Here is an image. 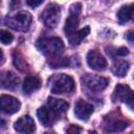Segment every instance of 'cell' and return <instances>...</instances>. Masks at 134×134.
<instances>
[{"label":"cell","mask_w":134,"mask_h":134,"mask_svg":"<svg viewBox=\"0 0 134 134\" xmlns=\"http://www.w3.org/2000/svg\"><path fill=\"white\" fill-rule=\"evenodd\" d=\"M38 48L49 58L60 57L64 51V43L58 37L42 38L38 41Z\"/></svg>","instance_id":"6da1fadb"},{"label":"cell","mask_w":134,"mask_h":134,"mask_svg":"<svg viewBox=\"0 0 134 134\" xmlns=\"http://www.w3.org/2000/svg\"><path fill=\"white\" fill-rule=\"evenodd\" d=\"M75 89L73 79L68 74H57L51 79V92L54 94L71 93Z\"/></svg>","instance_id":"7a4b0ae2"},{"label":"cell","mask_w":134,"mask_h":134,"mask_svg":"<svg viewBox=\"0 0 134 134\" xmlns=\"http://www.w3.org/2000/svg\"><path fill=\"white\" fill-rule=\"evenodd\" d=\"M5 24L18 31H26L31 24V16L26 12H21L13 17H6Z\"/></svg>","instance_id":"3957f363"},{"label":"cell","mask_w":134,"mask_h":134,"mask_svg":"<svg viewBox=\"0 0 134 134\" xmlns=\"http://www.w3.org/2000/svg\"><path fill=\"white\" fill-rule=\"evenodd\" d=\"M60 16H61L60 6L55 3H50L44 8L42 14L40 15V20L43 22V24L46 27L54 28L60 21Z\"/></svg>","instance_id":"277c9868"},{"label":"cell","mask_w":134,"mask_h":134,"mask_svg":"<svg viewBox=\"0 0 134 134\" xmlns=\"http://www.w3.org/2000/svg\"><path fill=\"white\" fill-rule=\"evenodd\" d=\"M112 100L113 103L121 100L125 104H127L132 111H134V91H132L128 85L118 84L114 89Z\"/></svg>","instance_id":"5b68a950"},{"label":"cell","mask_w":134,"mask_h":134,"mask_svg":"<svg viewBox=\"0 0 134 134\" xmlns=\"http://www.w3.org/2000/svg\"><path fill=\"white\" fill-rule=\"evenodd\" d=\"M82 83L84 86H86L88 89L92 91H102L108 86L109 80L99 75L87 73L82 76Z\"/></svg>","instance_id":"8992f818"},{"label":"cell","mask_w":134,"mask_h":134,"mask_svg":"<svg viewBox=\"0 0 134 134\" xmlns=\"http://www.w3.org/2000/svg\"><path fill=\"white\" fill-rule=\"evenodd\" d=\"M87 63L93 70L103 71L107 68L108 63L104 55L97 50H90L87 54Z\"/></svg>","instance_id":"52a82bcc"},{"label":"cell","mask_w":134,"mask_h":134,"mask_svg":"<svg viewBox=\"0 0 134 134\" xmlns=\"http://www.w3.org/2000/svg\"><path fill=\"white\" fill-rule=\"evenodd\" d=\"M0 106H1L2 112L6 114H14L20 110L21 104L16 97L12 95L3 94L0 97Z\"/></svg>","instance_id":"ba28073f"},{"label":"cell","mask_w":134,"mask_h":134,"mask_svg":"<svg viewBox=\"0 0 134 134\" xmlns=\"http://www.w3.org/2000/svg\"><path fill=\"white\" fill-rule=\"evenodd\" d=\"M94 111V108L91 104L83 100V99H79L76 103H75V106H74V114L75 116L81 119V120H88L89 117L91 116V114L93 113Z\"/></svg>","instance_id":"9c48e42d"},{"label":"cell","mask_w":134,"mask_h":134,"mask_svg":"<svg viewBox=\"0 0 134 134\" xmlns=\"http://www.w3.org/2000/svg\"><path fill=\"white\" fill-rule=\"evenodd\" d=\"M14 129L19 133H32L36 130V124L29 115H24L14 124Z\"/></svg>","instance_id":"30bf717a"},{"label":"cell","mask_w":134,"mask_h":134,"mask_svg":"<svg viewBox=\"0 0 134 134\" xmlns=\"http://www.w3.org/2000/svg\"><path fill=\"white\" fill-rule=\"evenodd\" d=\"M37 115H38V118H39L40 122L43 126L49 127L55 121L58 114L55 112H53L49 107H41V108L38 109Z\"/></svg>","instance_id":"8fae6325"},{"label":"cell","mask_w":134,"mask_h":134,"mask_svg":"<svg viewBox=\"0 0 134 134\" xmlns=\"http://www.w3.org/2000/svg\"><path fill=\"white\" fill-rule=\"evenodd\" d=\"M105 128L107 131L109 132H118V131H122L128 127V121L124 120L121 118H106V124H105Z\"/></svg>","instance_id":"7c38bea8"},{"label":"cell","mask_w":134,"mask_h":134,"mask_svg":"<svg viewBox=\"0 0 134 134\" xmlns=\"http://www.w3.org/2000/svg\"><path fill=\"white\" fill-rule=\"evenodd\" d=\"M41 80L35 75H28L23 82V90L26 94H30L41 88Z\"/></svg>","instance_id":"4fadbf2b"},{"label":"cell","mask_w":134,"mask_h":134,"mask_svg":"<svg viewBox=\"0 0 134 134\" xmlns=\"http://www.w3.org/2000/svg\"><path fill=\"white\" fill-rule=\"evenodd\" d=\"M19 84V77L12 71H6L1 75V85L5 89H15Z\"/></svg>","instance_id":"5bb4252c"},{"label":"cell","mask_w":134,"mask_h":134,"mask_svg":"<svg viewBox=\"0 0 134 134\" xmlns=\"http://www.w3.org/2000/svg\"><path fill=\"white\" fill-rule=\"evenodd\" d=\"M47 106L57 114H61L64 113L65 111H67L69 105L66 100L64 99H60V98H54V97H49L47 100Z\"/></svg>","instance_id":"9a60e30c"},{"label":"cell","mask_w":134,"mask_h":134,"mask_svg":"<svg viewBox=\"0 0 134 134\" xmlns=\"http://www.w3.org/2000/svg\"><path fill=\"white\" fill-rule=\"evenodd\" d=\"M79 14H73V13H70L69 17L66 19V22H65V26H64V31L66 34V36H70L71 34H73L75 31V29L77 28V25H79Z\"/></svg>","instance_id":"2e32d148"},{"label":"cell","mask_w":134,"mask_h":134,"mask_svg":"<svg viewBox=\"0 0 134 134\" xmlns=\"http://www.w3.org/2000/svg\"><path fill=\"white\" fill-rule=\"evenodd\" d=\"M90 32V27L89 26H85L84 28L74 31L73 34H71L70 36H68V41L71 45H79Z\"/></svg>","instance_id":"e0dca14e"},{"label":"cell","mask_w":134,"mask_h":134,"mask_svg":"<svg viewBox=\"0 0 134 134\" xmlns=\"http://www.w3.org/2000/svg\"><path fill=\"white\" fill-rule=\"evenodd\" d=\"M13 62H14V65L16 66V68H18L20 71H22V72H25V71H27L28 70V64L26 63V61H25V59L23 58V55L16 49L15 51H14V53H13Z\"/></svg>","instance_id":"ac0fdd59"},{"label":"cell","mask_w":134,"mask_h":134,"mask_svg":"<svg viewBox=\"0 0 134 134\" xmlns=\"http://www.w3.org/2000/svg\"><path fill=\"white\" fill-rule=\"evenodd\" d=\"M129 70V63L126 61H117L112 66L113 73L118 77H124Z\"/></svg>","instance_id":"d6986e66"},{"label":"cell","mask_w":134,"mask_h":134,"mask_svg":"<svg viewBox=\"0 0 134 134\" xmlns=\"http://www.w3.org/2000/svg\"><path fill=\"white\" fill-rule=\"evenodd\" d=\"M116 17H117L119 23H121V24L128 22L130 20V5L129 4L128 5H122L118 9V12L116 14Z\"/></svg>","instance_id":"ffe728a7"},{"label":"cell","mask_w":134,"mask_h":134,"mask_svg":"<svg viewBox=\"0 0 134 134\" xmlns=\"http://www.w3.org/2000/svg\"><path fill=\"white\" fill-rule=\"evenodd\" d=\"M0 39H1L2 44L7 45V44H10V43H12L14 37H13V35H12L10 32H8L7 30L2 29V30H1V34H0Z\"/></svg>","instance_id":"44dd1931"},{"label":"cell","mask_w":134,"mask_h":134,"mask_svg":"<svg viewBox=\"0 0 134 134\" xmlns=\"http://www.w3.org/2000/svg\"><path fill=\"white\" fill-rule=\"evenodd\" d=\"M81 9H82V5L81 3H73L71 6H70V9H69V13H73V14H81Z\"/></svg>","instance_id":"7402d4cb"},{"label":"cell","mask_w":134,"mask_h":134,"mask_svg":"<svg viewBox=\"0 0 134 134\" xmlns=\"http://www.w3.org/2000/svg\"><path fill=\"white\" fill-rule=\"evenodd\" d=\"M43 1H44V0H26V3H27V5L30 6V7H37V6H39L40 4H42Z\"/></svg>","instance_id":"603a6c76"},{"label":"cell","mask_w":134,"mask_h":134,"mask_svg":"<svg viewBox=\"0 0 134 134\" xmlns=\"http://www.w3.org/2000/svg\"><path fill=\"white\" fill-rule=\"evenodd\" d=\"M128 53H129V50H128L126 47H120V48H118V49L116 50V54L121 55V57H125V55H127Z\"/></svg>","instance_id":"cb8c5ba5"},{"label":"cell","mask_w":134,"mask_h":134,"mask_svg":"<svg viewBox=\"0 0 134 134\" xmlns=\"http://www.w3.org/2000/svg\"><path fill=\"white\" fill-rule=\"evenodd\" d=\"M81 131H82V129L77 126H74V125H71L70 128L67 130L68 133H75V132H81Z\"/></svg>","instance_id":"d4e9b609"},{"label":"cell","mask_w":134,"mask_h":134,"mask_svg":"<svg viewBox=\"0 0 134 134\" xmlns=\"http://www.w3.org/2000/svg\"><path fill=\"white\" fill-rule=\"evenodd\" d=\"M127 40L130 42V43H133L134 44V30H131L127 34Z\"/></svg>","instance_id":"484cf974"},{"label":"cell","mask_w":134,"mask_h":134,"mask_svg":"<svg viewBox=\"0 0 134 134\" xmlns=\"http://www.w3.org/2000/svg\"><path fill=\"white\" fill-rule=\"evenodd\" d=\"M129 5H130V20L134 21V3Z\"/></svg>","instance_id":"4316f807"}]
</instances>
